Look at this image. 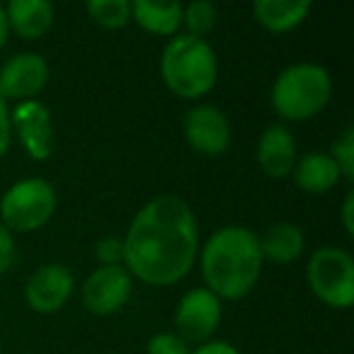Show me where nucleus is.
Wrapping results in <instances>:
<instances>
[{
  "instance_id": "nucleus-7",
  "label": "nucleus",
  "mask_w": 354,
  "mask_h": 354,
  "mask_svg": "<svg viewBox=\"0 0 354 354\" xmlns=\"http://www.w3.org/2000/svg\"><path fill=\"white\" fill-rule=\"evenodd\" d=\"M221 301L204 286L185 291L175 306V315H172L175 335H180L187 344L209 342L221 325Z\"/></svg>"
},
{
  "instance_id": "nucleus-11",
  "label": "nucleus",
  "mask_w": 354,
  "mask_h": 354,
  "mask_svg": "<svg viewBox=\"0 0 354 354\" xmlns=\"http://www.w3.org/2000/svg\"><path fill=\"white\" fill-rule=\"evenodd\" d=\"M10 124L12 136H17L32 160H49L54 153V122L46 104L39 100L17 102L15 109H10Z\"/></svg>"
},
{
  "instance_id": "nucleus-13",
  "label": "nucleus",
  "mask_w": 354,
  "mask_h": 354,
  "mask_svg": "<svg viewBox=\"0 0 354 354\" xmlns=\"http://www.w3.org/2000/svg\"><path fill=\"white\" fill-rule=\"evenodd\" d=\"M257 165L270 180H284L296 165V138L286 124H270L257 141Z\"/></svg>"
},
{
  "instance_id": "nucleus-28",
  "label": "nucleus",
  "mask_w": 354,
  "mask_h": 354,
  "mask_svg": "<svg viewBox=\"0 0 354 354\" xmlns=\"http://www.w3.org/2000/svg\"><path fill=\"white\" fill-rule=\"evenodd\" d=\"M8 35H10V27H8V17H6V8L0 6V51L6 46Z\"/></svg>"
},
{
  "instance_id": "nucleus-5",
  "label": "nucleus",
  "mask_w": 354,
  "mask_h": 354,
  "mask_svg": "<svg viewBox=\"0 0 354 354\" xmlns=\"http://www.w3.org/2000/svg\"><path fill=\"white\" fill-rule=\"evenodd\" d=\"M56 207L59 197L49 180L25 177L10 185L0 197V223L10 233H35L51 221Z\"/></svg>"
},
{
  "instance_id": "nucleus-22",
  "label": "nucleus",
  "mask_w": 354,
  "mask_h": 354,
  "mask_svg": "<svg viewBox=\"0 0 354 354\" xmlns=\"http://www.w3.org/2000/svg\"><path fill=\"white\" fill-rule=\"evenodd\" d=\"M95 260L100 267H117L124 265V241L117 236H104L95 243Z\"/></svg>"
},
{
  "instance_id": "nucleus-24",
  "label": "nucleus",
  "mask_w": 354,
  "mask_h": 354,
  "mask_svg": "<svg viewBox=\"0 0 354 354\" xmlns=\"http://www.w3.org/2000/svg\"><path fill=\"white\" fill-rule=\"evenodd\" d=\"M15 262V238L0 223V277L6 274Z\"/></svg>"
},
{
  "instance_id": "nucleus-26",
  "label": "nucleus",
  "mask_w": 354,
  "mask_h": 354,
  "mask_svg": "<svg viewBox=\"0 0 354 354\" xmlns=\"http://www.w3.org/2000/svg\"><path fill=\"white\" fill-rule=\"evenodd\" d=\"M189 354H241V352L231 342H226V339H209L204 344H197Z\"/></svg>"
},
{
  "instance_id": "nucleus-2",
  "label": "nucleus",
  "mask_w": 354,
  "mask_h": 354,
  "mask_svg": "<svg viewBox=\"0 0 354 354\" xmlns=\"http://www.w3.org/2000/svg\"><path fill=\"white\" fill-rule=\"evenodd\" d=\"M204 289L218 301H241L252 294L262 277V252L257 233L245 226H223L207 238L199 250Z\"/></svg>"
},
{
  "instance_id": "nucleus-10",
  "label": "nucleus",
  "mask_w": 354,
  "mask_h": 354,
  "mask_svg": "<svg viewBox=\"0 0 354 354\" xmlns=\"http://www.w3.org/2000/svg\"><path fill=\"white\" fill-rule=\"evenodd\" d=\"M49 83V64L37 51H22L0 66V97L30 102Z\"/></svg>"
},
{
  "instance_id": "nucleus-17",
  "label": "nucleus",
  "mask_w": 354,
  "mask_h": 354,
  "mask_svg": "<svg viewBox=\"0 0 354 354\" xmlns=\"http://www.w3.org/2000/svg\"><path fill=\"white\" fill-rule=\"evenodd\" d=\"M308 0H257L252 6V17L262 30L272 35H286L304 25L310 15Z\"/></svg>"
},
{
  "instance_id": "nucleus-18",
  "label": "nucleus",
  "mask_w": 354,
  "mask_h": 354,
  "mask_svg": "<svg viewBox=\"0 0 354 354\" xmlns=\"http://www.w3.org/2000/svg\"><path fill=\"white\" fill-rule=\"evenodd\" d=\"M131 22L143 32L172 39L183 30V6L180 3H151V0H133Z\"/></svg>"
},
{
  "instance_id": "nucleus-20",
  "label": "nucleus",
  "mask_w": 354,
  "mask_h": 354,
  "mask_svg": "<svg viewBox=\"0 0 354 354\" xmlns=\"http://www.w3.org/2000/svg\"><path fill=\"white\" fill-rule=\"evenodd\" d=\"M216 22H218V10H216V6H214V3H209V0H197V3L183 6L185 35L197 37V39H204V37L214 32Z\"/></svg>"
},
{
  "instance_id": "nucleus-19",
  "label": "nucleus",
  "mask_w": 354,
  "mask_h": 354,
  "mask_svg": "<svg viewBox=\"0 0 354 354\" xmlns=\"http://www.w3.org/2000/svg\"><path fill=\"white\" fill-rule=\"evenodd\" d=\"M85 10H88L90 20L102 30H122L131 22L129 0H88Z\"/></svg>"
},
{
  "instance_id": "nucleus-25",
  "label": "nucleus",
  "mask_w": 354,
  "mask_h": 354,
  "mask_svg": "<svg viewBox=\"0 0 354 354\" xmlns=\"http://www.w3.org/2000/svg\"><path fill=\"white\" fill-rule=\"evenodd\" d=\"M12 143V124H10V107L0 97V158L10 151Z\"/></svg>"
},
{
  "instance_id": "nucleus-21",
  "label": "nucleus",
  "mask_w": 354,
  "mask_h": 354,
  "mask_svg": "<svg viewBox=\"0 0 354 354\" xmlns=\"http://www.w3.org/2000/svg\"><path fill=\"white\" fill-rule=\"evenodd\" d=\"M330 158L337 165L339 177L347 185H352L354 183V127L342 129V133L335 138L333 146H330Z\"/></svg>"
},
{
  "instance_id": "nucleus-1",
  "label": "nucleus",
  "mask_w": 354,
  "mask_h": 354,
  "mask_svg": "<svg viewBox=\"0 0 354 354\" xmlns=\"http://www.w3.org/2000/svg\"><path fill=\"white\" fill-rule=\"evenodd\" d=\"M122 241L127 272L148 286L183 281L199 257L197 216L177 194H158L143 204Z\"/></svg>"
},
{
  "instance_id": "nucleus-16",
  "label": "nucleus",
  "mask_w": 354,
  "mask_h": 354,
  "mask_svg": "<svg viewBox=\"0 0 354 354\" xmlns=\"http://www.w3.org/2000/svg\"><path fill=\"white\" fill-rule=\"evenodd\" d=\"M257 243H260L262 260L272 265H289L299 260L306 250L304 231L291 221L272 223L262 236H257Z\"/></svg>"
},
{
  "instance_id": "nucleus-14",
  "label": "nucleus",
  "mask_w": 354,
  "mask_h": 354,
  "mask_svg": "<svg viewBox=\"0 0 354 354\" xmlns=\"http://www.w3.org/2000/svg\"><path fill=\"white\" fill-rule=\"evenodd\" d=\"M291 177H294L296 187L304 189L306 194H313V197L328 194L342 180L335 160L325 151H310L301 156L291 170Z\"/></svg>"
},
{
  "instance_id": "nucleus-8",
  "label": "nucleus",
  "mask_w": 354,
  "mask_h": 354,
  "mask_svg": "<svg viewBox=\"0 0 354 354\" xmlns=\"http://www.w3.org/2000/svg\"><path fill=\"white\" fill-rule=\"evenodd\" d=\"M183 133L189 148L207 158L223 156L233 138L231 122L214 104H194L192 109H187L183 119Z\"/></svg>"
},
{
  "instance_id": "nucleus-4",
  "label": "nucleus",
  "mask_w": 354,
  "mask_h": 354,
  "mask_svg": "<svg viewBox=\"0 0 354 354\" xmlns=\"http://www.w3.org/2000/svg\"><path fill=\"white\" fill-rule=\"evenodd\" d=\"M333 78L320 64L299 61L281 71L270 90V104L284 122H308L328 107Z\"/></svg>"
},
{
  "instance_id": "nucleus-29",
  "label": "nucleus",
  "mask_w": 354,
  "mask_h": 354,
  "mask_svg": "<svg viewBox=\"0 0 354 354\" xmlns=\"http://www.w3.org/2000/svg\"><path fill=\"white\" fill-rule=\"evenodd\" d=\"M0 352H3V342H0Z\"/></svg>"
},
{
  "instance_id": "nucleus-23",
  "label": "nucleus",
  "mask_w": 354,
  "mask_h": 354,
  "mask_svg": "<svg viewBox=\"0 0 354 354\" xmlns=\"http://www.w3.org/2000/svg\"><path fill=\"white\" fill-rule=\"evenodd\" d=\"M189 344L175 333H156L146 344V354H189Z\"/></svg>"
},
{
  "instance_id": "nucleus-9",
  "label": "nucleus",
  "mask_w": 354,
  "mask_h": 354,
  "mask_svg": "<svg viewBox=\"0 0 354 354\" xmlns=\"http://www.w3.org/2000/svg\"><path fill=\"white\" fill-rule=\"evenodd\" d=\"M133 279L124 265L95 267L83 281V306L93 315H114L129 304Z\"/></svg>"
},
{
  "instance_id": "nucleus-6",
  "label": "nucleus",
  "mask_w": 354,
  "mask_h": 354,
  "mask_svg": "<svg viewBox=\"0 0 354 354\" xmlns=\"http://www.w3.org/2000/svg\"><path fill=\"white\" fill-rule=\"evenodd\" d=\"M308 289L320 304L335 310H347L354 304V260L344 248L323 245L306 265Z\"/></svg>"
},
{
  "instance_id": "nucleus-15",
  "label": "nucleus",
  "mask_w": 354,
  "mask_h": 354,
  "mask_svg": "<svg viewBox=\"0 0 354 354\" xmlns=\"http://www.w3.org/2000/svg\"><path fill=\"white\" fill-rule=\"evenodd\" d=\"M6 8L8 27L20 39H41L54 25V6L49 0H10Z\"/></svg>"
},
{
  "instance_id": "nucleus-12",
  "label": "nucleus",
  "mask_w": 354,
  "mask_h": 354,
  "mask_svg": "<svg viewBox=\"0 0 354 354\" xmlns=\"http://www.w3.org/2000/svg\"><path fill=\"white\" fill-rule=\"evenodd\" d=\"M75 279L73 272L59 262L37 267L25 284V301L35 313L54 315L68 304L73 296Z\"/></svg>"
},
{
  "instance_id": "nucleus-27",
  "label": "nucleus",
  "mask_w": 354,
  "mask_h": 354,
  "mask_svg": "<svg viewBox=\"0 0 354 354\" xmlns=\"http://www.w3.org/2000/svg\"><path fill=\"white\" fill-rule=\"evenodd\" d=\"M339 218H342V228L347 236H354V192L349 189L344 194L342 209H339Z\"/></svg>"
},
{
  "instance_id": "nucleus-3",
  "label": "nucleus",
  "mask_w": 354,
  "mask_h": 354,
  "mask_svg": "<svg viewBox=\"0 0 354 354\" xmlns=\"http://www.w3.org/2000/svg\"><path fill=\"white\" fill-rule=\"evenodd\" d=\"M160 78L172 95L194 102L216 88V51L207 39H197L180 32L167 39L160 54Z\"/></svg>"
}]
</instances>
